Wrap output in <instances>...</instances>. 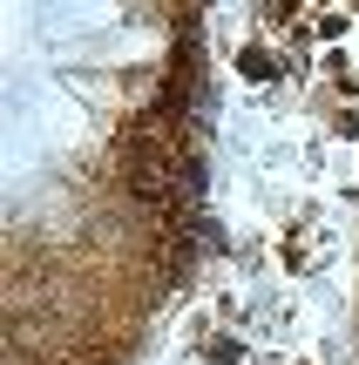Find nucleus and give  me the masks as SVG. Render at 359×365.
I'll return each instance as SVG.
<instances>
[{
  "label": "nucleus",
  "mask_w": 359,
  "mask_h": 365,
  "mask_svg": "<svg viewBox=\"0 0 359 365\" xmlns=\"http://www.w3.org/2000/svg\"><path fill=\"white\" fill-rule=\"evenodd\" d=\"M238 359H244V345L231 339V331H217V339L203 345V365H238Z\"/></svg>",
  "instance_id": "obj_3"
},
{
  "label": "nucleus",
  "mask_w": 359,
  "mask_h": 365,
  "mask_svg": "<svg viewBox=\"0 0 359 365\" xmlns=\"http://www.w3.org/2000/svg\"><path fill=\"white\" fill-rule=\"evenodd\" d=\"M312 34H319V41H346L353 34V14L346 7H319V14H312Z\"/></svg>",
  "instance_id": "obj_2"
},
{
  "label": "nucleus",
  "mask_w": 359,
  "mask_h": 365,
  "mask_svg": "<svg viewBox=\"0 0 359 365\" xmlns=\"http://www.w3.org/2000/svg\"><path fill=\"white\" fill-rule=\"evenodd\" d=\"M298 365H305V359H298Z\"/></svg>",
  "instance_id": "obj_6"
},
{
  "label": "nucleus",
  "mask_w": 359,
  "mask_h": 365,
  "mask_svg": "<svg viewBox=\"0 0 359 365\" xmlns=\"http://www.w3.org/2000/svg\"><path fill=\"white\" fill-rule=\"evenodd\" d=\"M238 75L251 81V88H265V81H278V75H285V61L265 48V41H244V48H238Z\"/></svg>",
  "instance_id": "obj_1"
},
{
  "label": "nucleus",
  "mask_w": 359,
  "mask_h": 365,
  "mask_svg": "<svg viewBox=\"0 0 359 365\" xmlns=\"http://www.w3.org/2000/svg\"><path fill=\"white\" fill-rule=\"evenodd\" d=\"M339 95H353V102H359V68H353V75H346V81H339Z\"/></svg>",
  "instance_id": "obj_5"
},
{
  "label": "nucleus",
  "mask_w": 359,
  "mask_h": 365,
  "mask_svg": "<svg viewBox=\"0 0 359 365\" xmlns=\"http://www.w3.org/2000/svg\"><path fill=\"white\" fill-rule=\"evenodd\" d=\"M333 135H346V143L359 135V115H353V108H339V115H333Z\"/></svg>",
  "instance_id": "obj_4"
}]
</instances>
